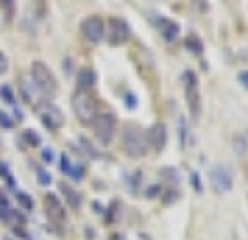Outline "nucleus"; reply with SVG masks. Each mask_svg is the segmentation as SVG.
<instances>
[{
	"label": "nucleus",
	"mask_w": 248,
	"mask_h": 240,
	"mask_svg": "<svg viewBox=\"0 0 248 240\" xmlns=\"http://www.w3.org/2000/svg\"><path fill=\"white\" fill-rule=\"evenodd\" d=\"M123 148L128 157H142L145 154V134L140 131V126H134V123H128V126L123 128Z\"/></svg>",
	"instance_id": "f257e3e1"
},
{
	"label": "nucleus",
	"mask_w": 248,
	"mask_h": 240,
	"mask_svg": "<svg viewBox=\"0 0 248 240\" xmlns=\"http://www.w3.org/2000/svg\"><path fill=\"white\" fill-rule=\"evenodd\" d=\"M92 126H95V137L101 145H109L114 137V131H117V120H114V114L109 112H101L92 117Z\"/></svg>",
	"instance_id": "f03ea898"
},
{
	"label": "nucleus",
	"mask_w": 248,
	"mask_h": 240,
	"mask_svg": "<svg viewBox=\"0 0 248 240\" xmlns=\"http://www.w3.org/2000/svg\"><path fill=\"white\" fill-rule=\"evenodd\" d=\"M73 112H76V117L81 123H92V117H95V95L76 90V95H73Z\"/></svg>",
	"instance_id": "7ed1b4c3"
},
{
	"label": "nucleus",
	"mask_w": 248,
	"mask_h": 240,
	"mask_svg": "<svg viewBox=\"0 0 248 240\" xmlns=\"http://www.w3.org/2000/svg\"><path fill=\"white\" fill-rule=\"evenodd\" d=\"M181 84H184V92H187V106H190V114L198 117L201 114V95H198V79L192 70H184L181 76Z\"/></svg>",
	"instance_id": "20e7f679"
},
{
	"label": "nucleus",
	"mask_w": 248,
	"mask_h": 240,
	"mask_svg": "<svg viewBox=\"0 0 248 240\" xmlns=\"http://www.w3.org/2000/svg\"><path fill=\"white\" fill-rule=\"evenodd\" d=\"M31 81H34L45 95H53V92H56V79H53V73L47 70L45 62H34V64H31Z\"/></svg>",
	"instance_id": "39448f33"
},
{
	"label": "nucleus",
	"mask_w": 248,
	"mask_h": 240,
	"mask_svg": "<svg viewBox=\"0 0 248 240\" xmlns=\"http://www.w3.org/2000/svg\"><path fill=\"white\" fill-rule=\"evenodd\" d=\"M106 28H109V34L103 36V39H109L112 45H125L131 39V28H128V23H125L123 17H112L106 23Z\"/></svg>",
	"instance_id": "423d86ee"
},
{
	"label": "nucleus",
	"mask_w": 248,
	"mask_h": 240,
	"mask_svg": "<svg viewBox=\"0 0 248 240\" xmlns=\"http://www.w3.org/2000/svg\"><path fill=\"white\" fill-rule=\"evenodd\" d=\"M39 120H42V126L50 128V131H59V128L64 126V114H62V109H59L56 103L39 106Z\"/></svg>",
	"instance_id": "0eeeda50"
},
{
	"label": "nucleus",
	"mask_w": 248,
	"mask_h": 240,
	"mask_svg": "<svg viewBox=\"0 0 248 240\" xmlns=\"http://www.w3.org/2000/svg\"><path fill=\"white\" fill-rule=\"evenodd\" d=\"M81 34H84V39L87 42H101L103 36H106V23H103L101 17H87L84 23H81Z\"/></svg>",
	"instance_id": "6e6552de"
},
{
	"label": "nucleus",
	"mask_w": 248,
	"mask_h": 240,
	"mask_svg": "<svg viewBox=\"0 0 248 240\" xmlns=\"http://www.w3.org/2000/svg\"><path fill=\"white\" fill-rule=\"evenodd\" d=\"M209 182H212V190L215 193H229L232 190V176H229V171L226 168H220V165H215V168H209Z\"/></svg>",
	"instance_id": "1a4fd4ad"
},
{
	"label": "nucleus",
	"mask_w": 248,
	"mask_h": 240,
	"mask_svg": "<svg viewBox=\"0 0 248 240\" xmlns=\"http://www.w3.org/2000/svg\"><path fill=\"white\" fill-rule=\"evenodd\" d=\"M165 140H168V134H165V126H162V123H156V126L148 128L145 145H148L151 151H162V148H165Z\"/></svg>",
	"instance_id": "9d476101"
},
{
	"label": "nucleus",
	"mask_w": 248,
	"mask_h": 240,
	"mask_svg": "<svg viewBox=\"0 0 248 240\" xmlns=\"http://www.w3.org/2000/svg\"><path fill=\"white\" fill-rule=\"evenodd\" d=\"M45 209H47V218H50L56 226H62V224H64V207L59 204L56 195H50V193L45 195Z\"/></svg>",
	"instance_id": "9b49d317"
},
{
	"label": "nucleus",
	"mask_w": 248,
	"mask_h": 240,
	"mask_svg": "<svg viewBox=\"0 0 248 240\" xmlns=\"http://www.w3.org/2000/svg\"><path fill=\"white\" fill-rule=\"evenodd\" d=\"M159 31L165 36V42H176V36L181 34V28L176 20H168V17H159Z\"/></svg>",
	"instance_id": "f8f14e48"
},
{
	"label": "nucleus",
	"mask_w": 248,
	"mask_h": 240,
	"mask_svg": "<svg viewBox=\"0 0 248 240\" xmlns=\"http://www.w3.org/2000/svg\"><path fill=\"white\" fill-rule=\"evenodd\" d=\"M95 81H98V76H95V70L84 67V70H78V79H76V87H78L81 92H90V90H95Z\"/></svg>",
	"instance_id": "ddd939ff"
},
{
	"label": "nucleus",
	"mask_w": 248,
	"mask_h": 240,
	"mask_svg": "<svg viewBox=\"0 0 248 240\" xmlns=\"http://www.w3.org/2000/svg\"><path fill=\"white\" fill-rule=\"evenodd\" d=\"M17 143H20V148H36V145H42V140H39L36 131H23Z\"/></svg>",
	"instance_id": "4468645a"
},
{
	"label": "nucleus",
	"mask_w": 248,
	"mask_h": 240,
	"mask_svg": "<svg viewBox=\"0 0 248 240\" xmlns=\"http://www.w3.org/2000/svg\"><path fill=\"white\" fill-rule=\"evenodd\" d=\"M184 45H187V50H190L192 56H201V53H203V48H201V39H198L195 34L184 36Z\"/></svg>",
	"instance_id": "2eb2a0df"
},
{
	"label": "nucleus",
	"mask_w": 248,
	"mask_h": 240,
	"mask_svg": "<svg viewBox=\"0 0 248 240\" xmlns=\"http://www.w3.org/2000/svg\"><path fill=\"white\" fill-rule=\"evenodd\" d=\"M179 137H181V145H184V148H190L192 143H195V140H192V131H190V123H187V120H181Z\"/></svg>",
	"instance_id": "dca6fc26"
},
{
	"label": "nucleus",
	"mask_w": 248,
	"mask_h": 240,
	"mask_svg": "<svg viewBox=\"0 0 248 240\" xmlns=\"http://www.w3.org/2000/svg\"><path fill=\"white\" fill-rule=\"evenodd\" d=\"M0 101L6 103V106H17V98H14V90H12V87H6V84L0 87Z\"/></svg>",
	"instance_id": "f3484780"
},
{
	"label": "nucleus",
	"mask_w": 248,
	"mask_h": 240,
	"mask_svg": "<svg viewBox=\"0 0 248 240\" xmlns=\"http://www.w3.org/2000/svg\"><path fill=\"white\" fill-rule=\"evenodd\" d=\"M62 190H64V198H67V204L73 207V209H76V207L81 204V195L76 193V190H73V187H67V184H64V187H62Z\"/></svg>",
	"instance_id": "a211bd4d"
},
{
	"label": "nucleus",
	"mask_w": 248,
	"mask_h": 240,
	"mask_svg": "<svg viewBox=\"0 0 248 240\" xmlns=\"http://www.w3.org/2000/svg\"><path fill=\"white\" fill-rule=\"evenodd\" d=\"M20 92H23V98L28 103H36V90L28 84V81H23V84H20Z\"/></svg>",
	"instance_id": "6ab92c4d"
},
{
	"label": "nucleus",
	"mask_w": 248,
	"mask_h": 240,
	"mask_svg": "<svg viewBox=\"0 0 248 240\" xmlns=\"http://www.w3.org/2000/svg\"><path fill=\"white\" fill-rule=\"evenodd\" d=\"M123 179H125V184H128L131 193H140V173H125Z\"/></svg>",
	"instance_id": "aec40b11"
},
{
	"label": "nucleus",
	"mask_w": 248,
	"mask_h": 240,
	"mask_svg": "<svg viewBox=\"0 0 248 240\" xmlns=\"http://www.w3.org/2000/svg\"><path fill=\"white\" fill-rule=\"evenodd\" d=\"M17 201H20V209H23V212H31V207H34V198H31V195H25L23 190H20V193H17Z\"/></svg>",
	"instance_id": "412c9836"
},
{
	"label": "nucleus",
	"mask_w": 248,
	"mask_h": 240,
	"mask_svg": "<svg viewBox=\"0 0 248 240\" xmlns=\"http://www.w3.org/2000/svg\"><path fill=\"white\" fill-rule=\"evenodd\" d=\"M36 182L42 184V187H50V184H53V176H50L47 171H42V168H39V171H36Z\"/></svg>",
	"instance_id": "4be33fe9"
},
{
	"label": "nucleus",
	"mask_w": 248,
	"mask_h": 240,
	"mask_svg": "<svg viewBox=\"0 0 248 240\" xmlns=\"http://www.w3.org/2000/svg\"><path fill=\"white\" fill-rule=\"evenodd\" d=\"M59 168H62V173H64V176H70V171H73V162H70L67 154H62V157H59Z\"/></svg>",
	"instance_id": "5701e85b"
},
{
	"label": "nucleus",
	"mask_w": 248,
	"mask_h": 240,
	"mask_svg": "<svg viewBox=\"0 0 248 240\" xmlns=\"http://www.w3.org/2000/svg\"><path fill=\"white\" fill-rule=\"evenodd\" d=\"M0 128H14V120H12V114L0 112Z\"/></svg>",
	"instance_id": "b1692460"
},
{
	"label": "nucleus",
	"mask_w": 248,
	"mask_h": 240,
	"mask_svg": "<svg viewBox=\"0 0 248 240\" xmlns=\"http://www.w3.org/2000/svg\"><path fill=\"white\" fill-rule=\"evenodd\" d=\"M70 179H73V182H81V179H84V168H81V165H73V171H70Z\"/></svg>",
	"instance_id": "393cba45"
},
{
	"label": "nucleus",
	"mask_w": 248,
	"mask_h": 240,
	"mask_svg": "<svg viewBox=\"0 0 248 240\" xmlns=\"http://www.w3.org/2000/svg\"><path fill=\"white\" fill-rule=\"evenodd\" d=\"M56 160V151L53 148H42V162H53Z\"/></svg>",
	"instance_id": "a878e982"
},
{
	"label": "nucleus",
	"mask_w": 248,
	"mask_h": 240,
	"mask_svg": "<svg viewBox=\"0 0 248 240\" xmlns=\"http://www.w3.org/2000/svg\"><path fill=\"white\" fill-rule=\"evenodd\" d=\"M190 184L195 187V190H198V193L203 190V187H201V176H198V173H190Z\"/></svg>",
	"instance_id": "bb28decb"
},
{
	"label": "nucleus",
	"mask_w": 248,
	"mask_h": 240,
	"mask_svg": "<svg viewBox=\"0 0 248 240\" xmlns=\"http://www.w3.org/2000/svg\"><path fill=\"white\" fill-rule=\"evenodd\" d=\"M162 176H165L168 182H176V179H179V176H176V171H173V168H165V171H162Z\"/></svg>",
	"instance_id": "cd10ccee"
},
{
	"label": "nucleus",
	"mask_w": 248,
	"mask_h": 240,
	"mask_svg": "<svg viewBox=\"0 0 248 240\" xmlns=\"http://www.w3.org/2000/svg\"><path fill=\"white\" fill-rule=\"evenodd\" d=\"M125 106H128V109H137V98H134V95H131V92L125 95Z\"/></svg>",
	"instance_id": "c85d7f7f"
},
{
	"label": "nucleus",
	"mask_w": 248,
	"mask_h": 240,
	"mask_svg": "<svg viewBox=\"0 0 248 240\" xmlns=\"http://www.w3.org/2000/svg\"><path fill=\"white\" fill-rule=\"evenodd\" d=\"M6 173H9V165H3V162H0V176H6Z\"/></svg>",
	"instance_id": "c756f323"
},
{
	"label": "nucleus",
	"mask_w": 248,
	"mask_h": 240,
	"mask_svg": "<svg viewBox=\"0 0 248 240\" xmlns=\"http://www.w3.org/2000/svg\"><path fill=\"white\" fill-rule=\"evenodd\" d=\"M240 81H243V87H248V73H243V76H240Z\"/></svg>",
	"instance_id": "7c9ffc66"
},
{
	"label": "nucleus",
	"mask_w": 248,
	"mask_h": 240,
	"mask_svg": "<svg viewBox=\"0 0 248 240\" xmlns=\"http://www.w3.org/2000/svg\"><path fill=\"white\" fill-rule=\"evenodd\" d=\"M6 67V56H3V53H0V70Z\"/></svg>",
	"instance_id": "2f4dec72"
}]
</instances>
